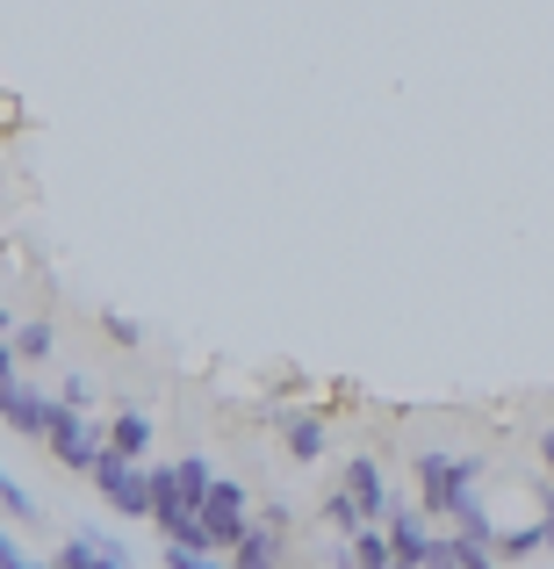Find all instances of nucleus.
Wrapping results in <instances>:
<instances>
[{"label":"nucleus","mask_w":554,"mask_h":569,"mask_svg":"<svg viewBox=\"0 0 554 569\" xmlns=\"http://www.w3.org/2000/svg\"><path fill=\"white\" fill-rule=\"evenodd\" d=\"M94 490L109 498V512H123V519H152V512H159L152 469H138L123 447H101V461H94Z\"/></svg>","instance_id":"1"},{"label":"nucleus","mask_w":554,"mask_h":569,"mask_svg":"<svg viewBox=\"0 0 554 569\" xmlns=\"http://www.w3.org/2000/svg\"><path fill=\"white\" fill-rule=\"evenodd\" d=\"M43 440H51V455H58V469H87L94 476V461H101V432H94V418H87V403H66L58 397V411H51V432H43Z\"/></svg>","instance_id":"2"},{"label":"nucleus","mask_w":554,"mask_h":569,"mask_svg":"<svg viewBox=\"0 0 554 569\" xmlns=\"http://www.w3.org/2000/svg\"><path fill=\"white\" fill-rule=\"evenodd\" d=\"M202 527L216 533V548H223V556H231V548L252 533V519H245V490H238L231 476H223V483L209 490V505H202Z\"/></svg>","instance_id":"3"},{"label":"nucleus","mask_w":554,"mask_h":569,"mask_svg":"<svg viewBox=\"0 0 554 569\" xmlns=\"http://www.w3.org/2000/svg\"><path fill=\"white\" fill-rule=\"evenodd\" d=\"M58 569H130L123 541H109L101 527H72L66 548H58Z\"/></svg>","instance_id":"4"},{"label":"nucleus","mask_w":554,"mask_h":569,"mask_svg":"<svg viewBox=\"0 0 554 569\" xmlns=\"http://www.w3.org/2000/svg\"><path fill=\"white\" fill-rule=\"evenodd\" d=\"M417 490H425V519H454L461 455H417Z\"/></svg>","instance_id":"5"},{"label":"nucleus","mask_w":554,"mask_h":569,"mask_svg":"<svg viewBox=\"0 0 554 569\" xmlns=\"http://www.w3.org/2000/svg\"><path fill=\"white\" fill-rule=\"evenodd\" d=\"M0 411H8V432H22V440H37V432H51V397H37L22 376H8V389H0Z\"/></svg>","instance_id":"6"},{"label":"nucleus","mask_w":554,"mask_h":569,"mask_svg":"<svg viewBox=\"0 0 554 569\" xmlns=\"http://www.w3.org/2000/svg\"><path fill=\"white\" fill-rule=\"evenodd\" d=\"M382 527H389V548H396V562L432 569V548H440V541L425 533V505H417V512H403V505H396V512H389Z\"/></svg>","instance_id":"7"},{"label":"nucleus","mask_w":554,"mask_h":569,"mask_svg":"<svg viewBox=\"0 0 554 569\" xmlns=\"http://www.w3.org/2000/svg\"><path fill=\"white\" fill-rule=\"evenodd\" d=\"M281 426V440H289V455L295 461H318L324 455V418L318 411H266Z\"/></svg>","instance_id":"8"},{"label":"nucleus","mask_w":554,"mask_h":569,"mask_svg":"<svg viewBox=\"0 0 554 569\" xmlns=\"http://www.w3.org/2000/svg\"><path fill=\"white\" fill-rule=\"evenodd\" d=\"M346 490L361 498V512L374 519V527L396 512V505H389V483H382V469H374V461H346Z\"/></svg>","instance_id":"9"},{"label":"nucleus","mask_w":554,"mask_h":569,"mask_svg":"<svg viewBox=\"0 0 554 569\" xmlns=\"http://www.w3.org/2000/svg\"><path fill=\"white\" fill-rule=\"evenodd\" d=\"M281 548H289V541H281V527H274V519H260V527L231 548V562L238 569H281Z\"/></svg>","instance_id":"10"},{"label":"nucleus","mask_w":554,"mask_h":569,"mask_svg":"<svg viewBox=\"0 0 554 569\" xmlns=\"http://www.w3.org/2000/svg\"><path fill=\"white\" fill-rule=\"evenodd\" d=\"M51 347H58V325H51V318L14 325V332H8V368H22V361H51Z\"/></svg>","instance_id":"11"},{"label":"nucleus","mask_w":554,"mask_h":569,"mask_svg":"<svg viewBox=\"0 0 554 569\" xmlns=\"http://www.w3.org/2000/svg\"><path fill=\"white\" fill-rule=\"evenodd\" d=\"M109 447H123L130 461H144V455H152V411H130V403H123V411L109 418Z\"/></svg>","instance_id":"12"},{"label":"nucleus","mask_w":554,"mask_h":569,"mask_svg":"<svg viewBox=\"0 0 554 569\" xmlns=\"http://www.w3.org/2000/svg\"><path fill=\"white\" fill-rule=\"evenodd\" d=\"M396 548H389V527H361L353 533V569H389Z\"/></svg>","instance_id":"13"},{"label":"nucleus","mask_w":554,"mask_h":569,"mask_svg":"<svg viewBox=\"0 0 554 569\" xmlns=\"http://www.w3.org/2000/svg\"><path fill=\"white\" fill-rule=\"evenodd\" d=\"M173 469H181V498H188V505H209V490H216V483H223V476H216V469H209V461H202V455H188V461H173Z\"/></svg>","instance_id":"14"},{"label":"nucleus","mask_w":554,"mask_h":569,"mask_svg":"<svg viewBox=\"0 0 554 569\" xmlns=\"http://www.w3.org/2000/svg\"><path fill=\"white\" fill-rule=\"evenodd\" d=\"M541 548H547V527H504L497 556L504 562H526V556H541Z\"/></svg>","instance_id":"15"},{"label":"nucleus","mask_w":554,"mask_h":569,"mask_svg":"<svg viewBox=\"0 0 554 569\" xmlns=\"http://www.w3.org/2000/svg\"><path fill=\"white\" fill-rule=\"evenodd\" d=\"M0 505H8V519H14V527H29V519H37V498H29V490L14 483V476L0 483Z\"/></svg>","instance_id":"16"},{"label":"nucleus","mask_w":554,"mask_h":569,"mask_svg":"<svg viewBox=\"0 0 554 569\" xmlns=\"http://www.w3.org/2000/svg\"><path fill=\"white\" fill-rule=\"evenodd\" d=\"M109 339H115V347H144V325H138V318H123V310H115V318H109Z\"/></svg>","instance_id":"17"},{"label":"nucleus","mask_w":554,"mask_h":569,"mask_svg":"<svg viewBox=\"0 0 554 569\" xmlns=\"http://www.w3.org/2000/svg\"><path fill=\"white\" fill-rule=\"evenodd\" d=\"M58 397H66V403H94V382H87V376H66V382H58Z\"/></svg>","instance_id":"18"},{"label":"nucleus","mask_w":554,"mask_h":569,"mask_svg":"<svg viewBox=\"0 0 554 569\" xmlns=\"http://www.w3.org/2000/svg\"><path fill=\"white\" fill-rule=\"evenodd\" d=\"M0 569H58V562H29V556H22V548H14V541H8V548H0Z\"/></svg>","instance_id":"19"},{"label":"nucleus","mask_w":554,"mask_h":569,"mask_svg":"<svg viewBox=\"0 0 554 569\" xmlns=\"http://www.w3.org/2000/svg\"><path fill=\"white\" fill-rule=\"evenodd\" d=\"M432 569H461L454 556H446V541H440V548H432Z\"/></svg>","instance_id":"20"},{"label":"nucleus","mask_w":554,"mask_h":569,"mask_svg":"<svg viewBox=\"0 0 554 569\" xmlns=\"http://www.w3.org/2000/svg\"><path fill=\"white\" fill-rule=\"evenodd\" d=\"M541 527H547V548H554V483H547V519H541Z\"/></svg>","instance_id":"21"},{"label":"nucleus","mask_w":554,"mask_h":569,"mask_svg":"<svg viewBox=\"0 0 554 569\" xmlns=\"http://www.w3.org/2000/svg\"><path fill=\"white\" fill-rule=\"evenodd\" d=\"M389 569H411V562H389Z\"/></svg>","instance_id":"22"},{"label":"nucleus","mask_w":554,"mask_h":569,"mask_svg":"<svg viewBox=\"0 0 554 569\" xmlns=\"http://www.w3.org/2000/svg\"><path fill=\"white\" fill-rule=\"evenodd\" d=\"M339 569H353V562H339Z\"/></svg>","instance_id":"23"},{"label":"nucleus","mask_w":554,"mask_h":569,"mask_svg":"<svg viewBox=\"0 0 554 569\" xmlns=\"http://www.w3.org/2000/svg\"><path fill=\"white\" fill-rule=\"evenodd\" d=\"M231 569H238V562H231Z\"/></svg>","instance_id":"24"}]
</instances>
